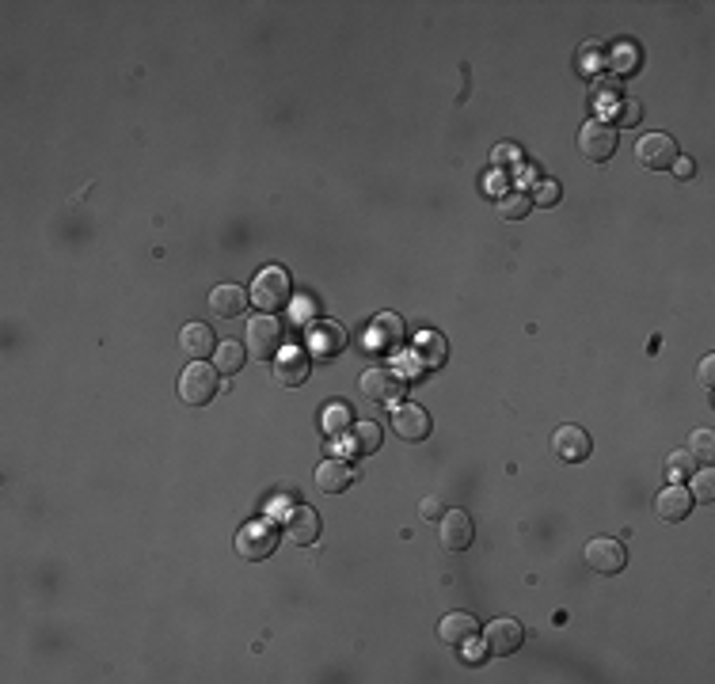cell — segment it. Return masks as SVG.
I'll return each instance as SVG.
<instances>
[{
	"instance_id": "obj_1",
	"label": "cell",
	"mask_w": 715,
	"mask_h": 684,
	"mask_svg": "<svg viewBox=\"0 0 715 684\" xmlns=\"http://www.w3.org/2000/svg\"><path fill=\"white\" fill-rule=\"evenodd\" d=\"M278 540H282L278 521L255 517V521L240 525V532H236V555H240L244 563H263V559H271L274 551H278Z\"/></svg>"
},
{
	"instance_id": "obj_2",
	"label": "cell",
	"mask_w": 715,
	"mask_h": 684,
	"mask_svg": "<svg viewBox=\"0 0 715 684\" xmlns=\"http://www.w3.org/2000/svg\"><path fill=\"white\" fill-rule=\"evenodd\" d=\"M255 301V308L259 312H282L286 304L293 301V282H290V274L282 270V266H263L259 274H255V282H252V293H248Z\"/></svg>"
},
{
	"instance_id": "obj_3",
	"label": "cell",
	"mask_w": 715,
	"mask_h": 684,
	"mask_svg": "<svg viewBox=\"0 0 715 684\" xmlns=\"http://www.w3.org/2000/svg\"><path fill=\"white\" fill-rule=\"evenodd\" d=\"M282 342H286V327L278 323V316L263 312V316H252V320H248V331H244V350H248V358L274 361L278 358V350H282Z\"/></svg>"
},
{
	"instance_id": "obj_4",
	"label": "cell",
	"mask_w": 715,
	"mask_h": 684,
	"mask_svg": "<svg viewBox=\"0 0 715 684\" xmlns=\"http://www.w3.org/2000/svg\"><path fill=\"white\" fill-rule=\"evenodd\" d=\"M221 388V373L213 369L210 361H191L183 373H179V399L191 403V407H206Z\"/></svg>"
},
{
	"instance_id": "obj_5",
	"label": "cell",
	"mask_w": 715,
	"mask_h": 684,
	"mask_svg": "<svg viewBox=\"0 0 715 684\" xmlns=\"http://www.w3.org/2000/svg\"><path fill=\"white\" fill-rule=\"evenodd\" d=\"M617 141H620V130L613 126V122H605V118H590V122L579 130L582 160H586V164H605V160H613Z\"/></svg>"
},
{
	"instance_id": "obj_6",
	"label": "cell",
	"mask_w": 715,
	"mask_h": 684,
	"mask_svg": "<svg viewBox=\"0 0 715 684\" xmlns=\"http://www.w3.org/2000/svg\"><path fill=\"white\" fill-rule=\"evenodd\" d=\"M586 567L594 570V574H620V570L628 567V548H624V540L617 536H594L590 544H586Z\"/></svg>"
},
{
	"instance_id": "obj_7",
	"label": "cell",
	"mask_w": 715,
	"mask_h": 684,
	"mask_svg": "<svg viewBox=\"0 0 715 684\" xmlns=\"http://www.w3.org/2000/svg\"><path fill=\"white\" fill-rule=\"evenodd\" d=\"M305 342H309V350L320 361H331V358H339V354L347 350L350 335L339 320H312L309 331H305Z\"/></svg>"
},
{
	"instance_id": "obj_8",
	"label": "cell",
	"mask_w": 715,
	"mask_h": 684,
	"mask_svg": "<svg viewBox=\"0 0 715 684\" xmlns=\"http://www.w3.org/2000/svg\"><path fill=\"white\" fill-rule=\"evenodd\" d=\"M358 392L362 399L369 403H377V407H388V403H396V399L404 396V377L396 373V369H366L362 380H358Z\"/></svg>"
},
{
	"instance_id": "obj_9",
	"label": "cell",
	"mask_w": 715,
	"mask_h": 684,
	"mask_svg": "<svg viewBox=\"0 0 715 684\" xmlns=\"http://www.w3.org/2000/svg\"><path fill=\"white\" fill-rule=\"evenodd\" d=\"M484 646L487 654H495V658H510V654H518L525 646V627L514 616H499V620L487 624Z\"/></svg>"
},
{
	"instance_id": "obj_10",
	"label": "cell",
	"mask_w": 715,
	"mask_h": 684,
	"mask_svg": "<svg viewBox=\"0 0 715 684\" xmlns=\"http://www.w3.org/2000/svg\"><path fill=\"white\" fill-rule=\"evenodd\" d=\"M476 540V525L464 510H445L442 521H438V544H442L449 555H461V551L472 548Z\"/></svg>"
},
{
	"instance_id": "obj_11",
	"label": "cell",
	"mask_w": 715,
	"mask_h": 684,
	"mask_svg": "<svg viewBox=\"0 0 715 684\" xmlns=\"http://www.w3.org/2000/svg\"><path fill=\"white\" fill-rule=\"evenodd\" d=\"M677 156H681V152H677V141L670 133H647V137H639V145H636L639 168L666 171V168H674Z\"/></svg>"
},
{
	"instance_id": "obj_12",
	"label": "cell",
	"mask_w": 715,
	"mask_h": 684,
	"mask_svg": "<svg viewBox=\"0 0 715 684\" xmlns=\"http://www.w3.org/2000/svg\"><path fill=\"white\" fill-rule=\"evenodd\" d=\"M404 339H407V327L396 312L373 316V323H369V331H366V342L373 354H396V350L404 346Z\"/></svg>"
},
{
	"instance_id": "obj_13",
	"label": "cell",
	"mask_w": 715,
	"mask_h": 684,
	"mask_svg": "<svg viewBox=\"0 0 715 684\" xmlns=\"http://www.w3.org/2000/svg\"><path fill=\"white\" fill-rule=\"evenodd\" d=\"M438 639L464 654L468 646L480 639V620L468 616V612H445L442 620H438Z\"/></svg>"
},
{
	"instance_id": "obj_14",
	"label": "cell",
	"mask_w": 715,
	"mask_h": 684,
	"mask_svg": "<svg viewBox=\"0 0 715 684\" xmlns=\"http://www.w3.org/2000/svg\"><path fill=\"white\" fill-rule=\"evenodd\" d=\"M282 532L290 536L297 548H309V544H316V540H320L324 525H320V513L312 510V506L297 502V506L286 513V525H282Z\"/></svg>"
},
{
	"instance_id": "obj_15",
	"label": "cell",
	"mask_w": 715,
	"mask_h": 684,
	"mask_svg": "<svg viewBox=\"0 0 715 684\" xmlns=\"http://www.w3.org/2000/svg\"><path fill=\"white\" fill-rule=\"evenodd\" d=\"M430 415H426L419 403H400L396 411H392V430H396V437L400 441H411V445H419V441H426L430 437Z\"/></svg>"
},
{
	"instance_id": "obj_16",
	"label": "cell",
	"mask_w": 715,
	"mask_h": 684,
	"mask_svg": "<svg viewBox=\"0 0 715 684\" xmlns=\"http://www.w3.org/2000/svg\"><path fill=\"white\" fill-rule=\"evenodd\" d=\"M552 453L560 456L563 464H582L586 456L594 453V441H590V434L582 430V426H560L556 434H552Z\"/></svg>"
},
{
	"instance_id": "obj_17",
	"label": "cell",
	"mask_w": 715,
	"mask_h": 684,
	"mask_svg": "<svg viewBox=\"0 0 715 684\" xmlns=\"http://www.w3.org/2000/svg\"><path fill=\"white\" fill-rule=\"evenodd\" d=\"M693 494L685 491L681 483H670V487H662V491L655 494V513L662 525H681L689 513H693Z\"/></svg>"
},
{
	"instance_id": "obj_18",
	"label": "cell",
	"mask_w": 715,
	"mask_h": 684,
	"mask_svg": "<svg viewBox=\"0 0 715 684\" xmlns=\"http://www.w3.org/2000/svg\"><path fill=\"white\" fill-rule=\"evenodd\" d=\"M354 479H358V468L343 460V456H328L324 464H316V487L324 494H343L354 487Z\"/></svg>"
},
{
	"instance_id": "obj_19",
	"label": "cell",
	"mask_w": 715,
	"mask_h": 684,
	"mask_svg": "<svg viewBox=\"0 0 715 684\" xmlns=\"http://www.w3.org/2000/svg\"><path fill=\"white\" fill-rule=\"evenodd\" d=\"M248 293L240 289V285H232V282H225V285H213V293H210V312L217 316V320H236V316H244V308H248Z\"/></svg>"
},
{
	"instance_id": "obj_20",
	"label": "cell",
	"mask_w": 715,
	"mask_h": 684,
	"mask_svg": "<svg viewBox=\"0 0 715 684\" xmlns=\"http://www.w3.org/2000/svg\"><path fill=\"white\" fill-rule=\"evenodd\" d=\"M179 350H183L191 361H206L213 350H217L213 327H206V323H187V327L179 331Z\"/></svg>"
},
{
	"instance_id": "obj_21",
	"label": "cell",
	"mask_w": 715,
	"mask_h": 684,
	"mask_svg": "<svg viewBox=\"0 0 715 684\" xmlns=\"http://www.w3.org/2000/svg\"><path fill=\"white\" fill-rule=\"evenodd\" d=\"M320 430H324L328 441H343V437L354 430V411H350V403L331 399L328 407H324V415H320Z\"/></svg>"
},
{
	"instance_id": "obj_22",
	"label": "cell",
	"mask_w": 715,
	"mask_h": 684,
	"mask_svg": "<svg viewBox=\"0 0 715 684\" xmlns=\"http://www.w3.org/2000/svg\"><path fill=\"white\" fill-rule=\"evenodd\" d=\"M445 358H449V342L438 335V331H423L419 339H415V361H419V369H442Z\"/></svg>"
},
{
	"instance_id": "obj_23",
	"label": "cell",
	"mask_w": 715,
	"mask_h": 684,
	"mask_svg": "<svg viewBox=\"0 0 715 684\" xmlns=\"http://www.w3.org/2000/svg\"><path fill=\"white\" fill-rule=\"evenodd\" d=\"M274 377H278V384H286V388L305 384V380H309V358H305V350H290L286 358L274 361Z\"/></svg>"
},
{
	"instance_id": "obj_24",
	"label": "cell",
	"mask_w": 715,
	"mask_h": 684,
	"mask_svg": "<svg viewBox=\"0 0 715 684\" xmlns=\"http://www.w3.org/2000/svg\"><path fill=\"white\" fill-rule=\"evenodd\" d=\"M244 358H248V350L236 339H225V342H217V350H213V369H217L221 377H236V373L244 369Z\"/></svg>"
},
{
	"instance_id": "obj_25",
	"label": "cell",
	"mask_w": 715,
	"mask_h": 684,
	"mask_svg": "<svg viewBox=\"0 0 715 684\" xmlns=\"http://www.w3.org/2000/svg\"><path fill=\"white\" fill-rule=\"evenodd\" d=\"M381 441H385V434H381V426L377 422H354V430H350V445H354V453L358 456H369L381 449Z\"/></svg>"
},
{
	"instance_id": "obj_26",
	"label": "cell",
	"mask_w": 715,
	"mask_h": 684,
	"mask_svg": "<svg viewBox=\"0 0 715 684\" xmlns=\"http://www.w3.org/2000/svg\"><path fill=\"white\" fill-rule=\"evenodd\" d=\"M499 213H503L506 221H525L533 213V198L525 190H510V194L499 198Z\"/></svg>"
},
{
	"instance_id": "obj_27",
	"label": "cell",
	"mask_w": 715,
	"mask_h": 684,
	"mask_svg": "<svg viewBox=\"0 0 715 684\" xmlns=\"http://www.w3.org/2000/svg\"><path fill=\"white\" fill-rule=\"evenodd\" d=\"M693 479V502H700V506H712L715 502V472H712V464H704L700 472H693L689 475Z\"/></svg>"
},
{
	"instance_id": "obj_28",
	"label": "cell",
	"mask_w": 715,
	"mask_h": 684,
	"mask_svg": "<svg viewBox=\"0 0 715 684\" xmlns=\"http://www.w3.org/2000/svg\"><path fill=\"white\" fill-rule=\"evenodd\" d=\"M685 449L696 456V464H712L715 460V434L712 430H693V437H689V445H685Z\"/></svg>"
},
{
	"instance_id": "obj_29",
	"label": "cell",
	"mask_w": 715,
	"mask_h": 684,
	"mask_svg": "<svg viewBox=\"0 0 715 684\" xmlns=\"http://www.w3.org/2000/svg\"><path fill=\"white\" fill-rule=\"evenodd\" d=\"M666 468H670V479H689V475L696 472V456L689 453V449H674V453L666 456Z\"/></svg>"
},
{
	"instance_id": "obj_30",
	"label": "cell",
	"mask_w": 715,
	"mask_h": 684,
	"mask_svg": "<svg viewBox=\"0 0 715 684\" xmlns=\"http://www.w3.org/2000/svg\"><path fill=\"white\" fill-rule=\"evenodd\" d=\"M529 198H533V206H556L560 202V183L556 179H541Z\"/></svg>"
},
{
	"instance_id": "obj_31",
	"label": "cell",
	"mask_w": 715,
	"mask_h": 684,
	"mask_svg": "<svg viewBox=\"0 0 715 684\" xmlns=\"http://www.w3.org/2000/svg\"><path fill=\"white\" fill-rule=\"evenodd\" d=\"M442 513H445L442 498H438V494H426L423 506H419V517H423V521H434V525H438V521H442Z\"/></svg>"
},
{
	"instance_id": "obj_32",
	"label": "cell",
	"mask_w": 715,
	"mask_h": 684,
	"mask_svg": "<svg viewBox=\"0 0 715 684\" xmlns=\"http://www.w3.org/2000/svg\"><path fill=\"white\" fill-rule=\"evenodd\" d=\"M518 156H522L518 145H499V149H495V164H499V168H506V164H518Z\"/></svg>"
},
{
	"instance_id": "obj_33",
	"label": "cell",
	"mask_w": 715,
	"mask_h": 684,
	"mask_svg": "<svg viewBox=\"0 0 715 684\" xmlns=\"http://www.w3.org/2000/svg\"><path fill=\"white\" fill-rule=\"evenodd\" d=\"M712 380H715V358L708 354V358L700 361V384H704V388L712 392Z\"/></svg>"
},
{
	"instance_id": "obj_34",
	"label": "cell",
	"mask_w": 715,
	"mask_h": 684,
	"mask_svg": "<svg viewBox=\"0 0 715 684\" xmlns=\"http://www.w3.org/2000/svg\"><path fill=\"white\" fill-rule=\"evenodd\" d=\"M670 171H674L677 179H693V175H696V164H693V160H685V156H677L674 168H670Z\"/></svg>"
},
{
	"instance_id": "obj_35",
	"label": "cell",
	"mask_w": 715,
	"mask_h": 684,
	"mask_svg": "<svg viewBox=\"0 0 715 684\" xmlns=\"http://www.w3.org/2000/svg\"><path fill=\"white\" fill-rule=\"evenodd\" d=\"M639 114H643V111H639V103H636V99H632V103H624V107H620V122H624V126H628V122L636 126V122H639Z\"/></svg>"
}]
</instances>
